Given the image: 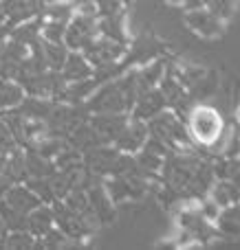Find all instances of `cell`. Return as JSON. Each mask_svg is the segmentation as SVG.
<instances>
[{
    "label": "cell",
    "instance_id": "cell-8",
    "mask_svg": "<svg viewBox=\"0 0 240 250\" xmlns=\"http://www.w3.org/2000/svg\"><path fill=\"white\" fill-rule=\"evenodd\" d=\"M183 20H185V24H188V29H192L194 33H198L201 38H207V40L218 38L225 26V22L220 20V18H216L210 9H192V11H185Z\"/></svg>",
    "mask_w": 240,
    "mask_h": 250
},
{
    "label": "cell",
    "instance_id": "cell-2",
    "mask_svg": "<svg viewBox=\"0 0 240 250\" xmlns=\"http://www.w3.org/2000/svg\"><path fill=\"white\" fill-rule=\"evenodd\" d=\"M148 129L152 136L161 138L172 151H192L194 141L188 132V125L185 121H181V117L174 110H163L161 114H157L154 119L148 121Z\"/></svg>",
    "mask_w": 240,
    "mask_h": 250
},
{
    "label": "cell",
    "instance_id": "cell-24",
    "mask_svg": "<svg viewBox=\"0 0 240 250\" xmlns=\"http://www.w3.org/2000/svg\"><path fill=\"white\" fill-rule=\"evenodd\" d=\"M7 226H4V222H2V217H0V248H4V237H7Z\"/></svg>",
    "mask_w": 240,
    "mask_h": 250
},
{
    "label": "cell",
    "instance_id": "cell-15",
    "mask_svg": "<svg viewBox=\"0 0 240 250\" xmlns=\"http://www.w3.org/2000/svg\"><path fill=\"white\" fill-rule=\"evenodd\" d=\"M24 165H26V178H48L55 173V163L51 158H44L31 147H24Z\"/></svg>",
    "mask_w": 240,
    "mask_h": 250
},
{
    "label": "cell",
    "instance_id": "cell-14",
    "mask_svg": "<svg viewBox=\"0 0 240 250\" xmlns=\"http://www.w3.org/2000/svg\"><path fill=\"white\" fill-rule=\"evenodd\" d=\"M0 2H2V11H4V18H7L9 29H13L16 24H22V22L38 16L35 7L29 4L26 0H0Z\"/></svg>",
    "mask_w": 240,
    "mask_h": 250
},
{
    "label": "cell",
    "instance_id": "cell-11",
    "mask_svg": "<svg viewBox=\"0 0 240 250\" xmlns=\"http://www.w3.org/2000/svg\"><path fill=\"white\" fill-rule=\"evenodd\" d=\"M0 200H2L7 207H11V208H16L18 213H22V215H29L35 207H40V204H42V202H40V198L24 185V182L11 185L2 195H0Z\"/></svg>",
    "mask_w": 240,
    "mask_h": 250
},
{
    "label": "cell",
    "instance_id": "cell-18",
    "mask_svg": "<svg viewBox=\"0 0 240 250\" xmlns=\"http://www.w3.org/2000/svg\"><path fill=\"white\" fill-rule=\"evenodd\" d=\"M42 55L48 70H60L69 55V46L64 42H44L42 40Z\"/></svg>",
    "mask_w": 240,
    "mask_h": 250
},
{
    "label": "cell",
    "instance_id": "cell-4",
    "mask_svg": "<svg viewBox=\"0 0 240 250\" xmlns=\"http://www.w3.org/2000/svg\"><path fill=\"white\" fill-rule=\"evenodd\" d=\"M97 38H99L97 16L79 13L73 9V16H71L69 24H66V33H64V44L69 46V51H84Z\"/></svg>",
    "mask_w": 240,
    "mask_h": 250
},
{
    "label": "cell",
    "instance_id": "cell-16",
    "mask_svg": "<svg viewBox=\"0 0 240 250\" xmlns=\"http://www.w3.org/2000/svg\"><path fill=\"white\" fill-rule=\"evenodd\" d=\"M26 97L24 88L16 82V79H4L0 77V112L11 110L16 105L22 104V99Z\"/></svg>",
    "mask_w": 240,
    "mask_h": 250
},
{
    "label": "cell",
    "instance_id": "cell-1",
    "mask_svg": "<svg viewBox=\"0 0 240 250\" xmlns=\"http://www.w3.org/2000/svg\"><path fill=\"white\" fill-rule=\"evenodd\" d=\"M188 132L192 136L194 145L201 147H214L218 141L225 138V123L223 117L212 105H192L188 112Z\"/></svg>",
    "mask_w": 240,
    "mask_h": 250
},
{
    "label": "cell",
    "instance_id": "cell-5",
    "mask_svg": "<svg viewBox=\"0 0 240 250\" xmlns=\"http://www.w3.org/2000/svg\"><path fill=\"white\" fill-rule=\"evenodd\" d=\"M126 48H128L126 44L115 42V40L99 35L95 42L88 44V46L84 48V55L88 57L93 68H110V66H115L123 55H126Z\"/></svg>",
    "mask_w": 240,
    "mask_h": 250
},
{
    "label": "cell",
    "instance_id": "cell-26",
    "mask_svg": "<svg viewBox=\"0 0 240 250\" xmlns=\"http://www.w3.org/2000/svg\"><path fill=\"white\" fill-rule=\"evenodd\" d=\"M170 7H183V0H166Z\"/></svg>",
    "mask_w": 240,
    "mask_h": 250
},
{
    "label": "cell",
    "instance_id": "cell-17",
    "mask_svg": "<svg viewBox=\"0 0 240 250\" xmlns=\"http://www.w3.org/2000/svg\"><path fill=\"white\" fill-rule=\"evenodd\" d=\"M137 86L141 90H150V88H157L159 82L166 75V68H163V62H152V64H145L141 70H137Z\"/></svg>",
    "mask_w": 240,
    "mask_h": 250
},
{
    "label": "cell",
    "instance_id": "cell-21",
    "mask_svg": "<svg viewBox=\"0 0 240 250\" xmlns=\"http://www.w3.org/2000/svg\"><path fill=\"white\" fill-rule=\"evenodd\" d=\"M207 9H210L216 18L227 22L229 18L234 16V11H236V0H210V2H207Z\"/></svg>",
    "mask_w": 240,
    "mask_h": 250
},
{
    "label": "cell",
    "instance_id": "cell-7",
    "mask_svg": "<svg viewBox=\"0 0 240 250\" xmlns=\"http://www.w3.org/2000/svg\"><path fill=\"white\" fill-rule=\"evenodd\" d=\"M148 136H150L148 123L139 121V119H135V117H130V119H128V123H126V127H123V132L119 134L117 141H115L113 145L117 147L119 151H123V154H132V156H135L137 151L145 145Z\"/></svg>",
    "mask_w": 240,
    "mask_h": 250
},
{
    "label": "cell",
    "instance_id": "cell-28",
    "mask_svg": "<svg viewBox=\"0 0 240 250\" xmlns=\"http://www.w3.org/2000/svg\"><path fill=\"white\" fill-rule=\"evenodd\" d=\"M236 123H240V105L236 108Z\"/></svg>",
    "mask_w": 240,
    "mask_h": 250
},
{
    "label": "cell",
    "instance_id": "cell-25",
    "mask_svg": "<svg viewBox=\"0 0 240 250\" xmlns=\"http://www.w3.org/2000/svg\"><path fill=\"white\" fill-rule=\"evenodd\" d=\"M9 31H11V29H9L7 24H2V26H0V44H2L4 40L9 38Z\"/></svg>",
    "mask_w": 240,
    "mask_h": 250
},
{
    "label": "cell",
    "instance_id": "cell-9",
    "mask_svg": "<svg viewBox=\"0 0 240 250\" xmlns=\"http://www.w3.org/2000/svg\"><path fill=\"white\" fill-rule=\"evenodd\" d=\"M163 110H168V104L163 99L159 88H150V90H141L135 99V105L130 110V117L139 119V121L148 123L150 119H154L157 114H161Z\"/></svg>",
    "mask_w": 240,
    "mask_h": 250
},
{
    "label": "cell",
    "instance_id": "cell-19",
    "mask_svg": "<svg viewBox=\"0 0 240 250\" xmlns=\"http://www.w3.org/2000/svg\"><path fill=\"white\" fill-rule=\"evenodd\" d=\"M4 248H38V239L29 233L26 229L20 230H9L7 237H4Z\"/></svg>",
    "mask_w": 240,
    "mask_h": 250
},
{
    "label": "cell",
    "instance_id": "cell-3",
    "mask_svg": "<svg viewBox=\"0 0 240 250\" xmlns=\"http://www.w3.org/2000/svg\"><path fill=\"white\" fill-rule=\"evenodd\" d=\"M51 211H53L55 226L71 239V242H75V239H88L93 233H95V229L88 224L86 217H84L82 213L73 211L64 200L51 202Z\"/></svg>",
    "mask_w": 240,
    "mask_h": 250
},
{
    "label": "cell",
    "instance_id": "cell-10",
    "mask_svg": "<svg viewBox=\"0 0 240 250\" xmlns=\"http://www.w3.org/2000/svg\"><path fill=\"white\" fill-rule=\"evenodd\" d=\"M60 75L69 83H79V82H88L91 77H95V68L88 62V57L84 55V51H69L66 62L60 68Z\"/></svg>",
    "mask_w": 240,
    "mask_h": 250
},
{
    "label": "cell",
    "instance_id": "cell-20",
    "mask_svg": "<svg viewBox=\"0 0 240 250\" xmlns=\"http://www.w3.org/2000/svg\"><path fill=\"white\" fill-rule=\"evenodd\" d=\"M69 242H71V239L66 237V235L57 229V226H53L47 235H42V237L38 239V248H62V246H66Z\"/></svg>",
    "mask_w": 240,
    "mask_h": 250
},
{
    "label": "cell",
    "instance_id": "cell-27",
    "mask_svg": "<svg viewBox=\"0 0 240 250\" xmlns=\"http://www.w3.org/2000/svg\"><path fill=\"white\" fill-rule=\"evenodd\" d=\"M7 24V18H4V11H2V2H0V26Z\"/></svg>",
    "mask_w": 240,
    "mask_h": 250
},
{
    "label": "cell",
    "instance_id": "cell-22",
    "mask_svg": "<svg viewBox=\"0 0 240 250\" xmlns=\"http://www.w3.org/2000/svg\"><path fill=\"white\" fill-rule=\"evenodd\" d=\"M16 147H20L16 143V138H13V134H11V129H9V125L7 121L2 119V114H0V151H11V149H16Z\"/></svg>",
    "mask_w": 240,
    "mask_h": 250
},
{
    "label": "cell",
    "instance_id": "cell-6",
    "mask_svg": "<svg viewBox=\"0 0 240 250\" xmlns=\"http://www.w3.org/2000/svg\"><path fill=\"white\" fill-rule=\"evenodd\" d=\"M128 119H130V114H126V112H95L88 117V123H91L93 129L99 134L101 141L113 145V143L117 141L119 134L123 132Z\"/></svg>",
    "mask_w": 240,
    "mask_h": 250
},
{
    "label": "cell",
    "instance_id": "cell-13",
    "mask_svg": "<svg viewBox=\"0 0 240 250\" xmlns=\"http://www.w3.org/2000/svg\"><path fill=\"white\" fill-rule=\"evenodd\" d=\"M53 226H55V220H53L51 204H40V207H35L33 211L26 215V230H29L35 239L47 235Z\"/></svg>",
    "mask_w": 240,
    "mask_h": 250
},
{
    "label": "cell",
    "instance_id": "cell-23",
    "mask_svg": "<svg viewBox=\"0 0 240 250\" xmlns=\"http://www.w3.org/2000/svg\"><path fill=\"white\" fill-rule=\"evenodd\" d=\"M210 0H183V9L185 11H192V9H207Z\"/></svg>",
    "mask_w": 240,
    "mask_h": 250
},
{
    "label": "cell",
    "instance_id": "cell-12",
    "mask_svg": "<svg viewBox=\"0 0 240 250\" xmlns=\"http://www.w3.org/2000/svg\"><path fill=\"white\" fill-rule=\"evenodd\" d=\"M88 202H91V211L95 213L97 222L99 224H113L115 217H117V211H115V207L117 204L110 200V195L106 193L104 185H95V187H88Z\"/></svg>",
    "mask_w": 240,
    "mask_h": 250
}]
</instances>
